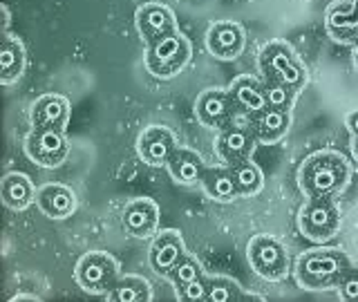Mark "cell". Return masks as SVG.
<instances>
[{"label": "cell", "instance_id": "1", "mask_svg": "<svg viewBox=\"0 0 358 302\" xmlns=\"http://www.w3.org/2000/svg\"><path fill=\"white\" fill-rule=\"evenodd\" d=\"M350 161L336 150L311 152L298 168V186L307 199H334L350 184Z\"/></svg>", "mask_w": 358, "mask_h": 302}, {"label": "cell", "instance_id": "2", "mask_svg": "<svg viewBox=\"0 0 358 302\" xmlns=\"http://www.w3.org/2000/svg\"><path fill=\"white\" fill-rule=\"evenodd\" d=\"M350 257L341 249H311L305 251L296 260V282L302 289L311 291H327L338 289L341 280L350 271Z\"/></svg>", "mask_w": 358, "mask_h": 302}, {"label": "cell", "instance_id": "3", "mask_svg": "<svg viewBox=\"0 0 358 302\" xmlns=\"http://www.w3.org/2000/svg\"><path fill=\"white\" fill-rule=\"evenodd\" d=\"M190 56H193L190 41L177 29L152 45H145L143 65L155 78H173L188 65Z\"/></svg>", "mask_w": 358, "mask_h": 302}, {"label": "cell", "instance_id": "4", "mask_svg": "<svg viewBox=\"0 0 358 302\" xmlns=\"http://www.w3.org/2000/svg\"><path fill=\"white\" fill-rule=\"evenodd\" d=\"M260 70L264 78H273L278 83H285L291 89L300 92L307 85V70L298 61V56L289 43L271 41L260 52Z\"/></svg>", "mask_w": 358, "mask_h": 302}, {"label": "cell", "instance_id": "5", "mask_svg": "<svg viewBox=\"0 0 358 302\" xmlns=\"http://www.w3.org/2000/svg\"><path fill=\"white\" fill-rule=\"evenodd\" d=\"M119 278V262L106 251H90L74 266L76 285L94 296H106Z\"/></svg>", "mask_w": 358, "mask_h": 302}, {"label": "cell", "instance_id": "6", "mask_svg": "<svg viewBox=\"0 0 358 302\" xmlns=\"http://www.w3.org/2000/svg\"><path fill=\"white\" fill-rule=\"evenodd\" d=\"M298 229L302 238L313 244H324L341 229V213L334 199H307L298 213Z\"/></svg>", "mask_w": 358, "mask_h": 302}, {"label": "cell", "instance_id": "7", "mask_svg": "<svg viewBox=\"0 0 358 302\" xmlns=\"http://www.w3.org/2000/svg\"><path fill=\"white\" fill-rule=\"evenodd\" d=\"M246 260L251 268L268 282H280L289 275V255L285 246L271 235H255L246 246Z\"/></svg>", "mask_w": 358, "mask_h": 302}, {"label": "cell", "instance_id": "8", "mask_svg": "<svg viewBox=\"0 0 358 302\" xmlns=\"http://www.w3.org/2000/svg\"><path fill=\"white\" fill-rule=\"evenodd\" d=\"M25 152L41 168H59L67 159L70 143L65 130L59 128H31L25 137Z\"/></svg>", "mask_w": 358, "mask_h": 302}, {"label": "cell", "instance_id": "9", "mask_svg": "<svg viewBox=\"0 0 358 302\" xmlns=\"http://www.w3.org/2000/svg\"><path fill=\"white\" fill-rule=\"evenodd\" d=\"M134 27H137L139 36L145 45H152L155 41H159L179 29L175 11L162 3L139 5L137 11H134Z\"/></svg>", "mask_w": 358, "mask_h": 302}, {"label": "cell", "instance_id": "10", "mask_svg": "<svg viewBox=\"0 0 358 302\" xmlns=\"http://www.w3.org/2000/svg\"><path fill=\"white\" fill-rule=\"evenodd\" d=\"M235 106L229 96V89L208 87L195 99V117L204 128L224 130L231 126Z\"/></svg>", "mask_w": 358, "mask_h": 302}, {"label": "cell", "instance_id": "11", "mask_svg": "<svg viewBox=\"0 0 358 302\" xmlns=\"http://www.w3.org/2000/svg\"><path fill=\"white\" fill-rule=\"evenodd\" d=\"M246 48V31L235 20H217L206 31V50L220 61H235Z\"/></svg>", "mask_w": 358, "mask_h": 302}, {"label": "cell", "instance_id": "12", "mask_svg": "<svg viewBox=\"0 0 358 302\" xmlns=\"http://www.w3.org/2000/svg\"><path fill=\"white\" fill-rule=\"evenodd\" d=\"M186 255V244L182 233L175 229H166L155 235L148 251V264L150 268L162 278H171L177 262Z\"/></svg>", "mask_w": 358, "mask_h": 302}, {"label": "cell", "instance_id": "13", "mask_svg": "<svg viewBox=\"0 0 358 302\" xmlns=\"http://www.w3.org/2000/svg\"><path fill=\"white\" fill-rule=\"evenodd\" d=\"M177 148V137L166 126H148L143 128L137 139V154L143 164L152 168H162L168 164L171 154Z\"/></svg>", "mask_w": 358, "mask_h": 302}, {"label": "cell", "instance_id": "14", "mask_svg": "<svg viewBox=\"0 0 358 302\" xmlns=\"http://www.w3.org/2000/svg\"><path fill=\"white\" fill-rule=\"evenodd\" d=\"M123 229L132 238L148 240L159 233V206L150 197H137L123 208Z\"/></svg>", "mask_w": 358, "mask_h": 302}, {"label": "cell", "instance_id": "15", "mask_svg": "<svg viewBox=\"0 0 358 302\" xmlns=\"http://www.w3.org/2000/svg\"><path fill=\"white\" fill-rule=\"evenodd\" d=\"M246 119H249L246 126L253 130L257 143H266V145L280 143L287 137V132L291 128L289 110H278V108H268V106Z\"/></svg>", "mask_w": 358, "mask_h": 302}, {"label": "cell", "instance_id": "16", "mask_svg": "<svg viewBox=\"0 0 358 302\" xmlns=\"http://www.w3.org/2000/svg\"><path fill=\"white\" fill-rule=\"evenodd\" d=\"M255 143L257 139L249 126H229L220 130L215 150L224 164H233V161L249 159L255 150Z\"/></svg>", "mask_w": 358, "mask_h": 302}, {"label": "cell", "instance_id": "17", "mask_svg": "<svg viewBox=\"0 0 358 302\" xmlns=\"http://www.w3.org/2000/svg\"><path fill=\"white\" fill-rule=\"evenodd\" d=\"M31 128H59L65 130L70 121V101L63 94H43L29 108Z\"/></svg>", "mask_w": 358, "mask_h": 302}, {"label": "cell", "instance_id": "18", "mask_svg": "<svg viewBox=\"0 0 358 302\" xmlns=\"http://www.w3.org/2000/svg\"><path fill=\"white\" fill-rule=\"evenodd\" d=\"M227 89H229V96L235 106V112H242V115L251 117L255 112L266 108L264 83H260L251 74H242L238 78H233Z\"/></svg>", "mask_w": 358, "mask_h": 302}, {"label": "cell", "instance_id": "19", "mask_svg": "<svg viewBox=\"0 0 358 302\" xmlns=\"http://www.w3.org/2000/svg\"><path fill=\"white\" fill-rule=\"evenodd\" d=\"M324 27L334 41L354 43L358 38V0H343L327 9Z\"/></svg>", "mask_w": 358, "mask_h": 302}, {"label": "cell", "instance_id": "20", "mask_svg": "<svg viewBox=\"0 0 358 302\" xmlns=\"http://www.w3.org/2000/svg\"><path fill=\"white\" fill-rule=\"evenodd\" d=\"M36 206L50 220H65L76 210V195L63 184H45L36 190Z\"/></svg>", "mask_w": 358, "mask_h": 302}, {"label": "cell", "instance_id": "21", "mask_svg": "<svg viewBox=\"0 0 358 302\" xmlns=\"http://www.w3.org/2000/svg\"><path fill=\"white\" fill-rule=\"evenodd\" d=\"M168 175L175 184L179 186H197L201 182V175L206 171V164L201 159V154L184 148V145H177L175 152L171 154V159L166 164Z\"/></svg>", "mask_w": 358, "mask_h": 302}, {"label": "cell", "instance_id": "22", "mask_svg": "<svg viewBox=\"0 0 358 302\" xmlns=\"http://www.w3.org/2000/svg\"><path fill=\"white\" fill-rule=\"evenodd\" d=\"M25 65H27L25 45L14 34L5 31L3 45H0V81H3V85L16 83L22 76V72H25Z\"/></svg>", "mask_w": 358, "mask_h": 302}, {"label": "cell", "instance_id": "23", "mask_svg": "<svg viewBox=\"0 0 358 302\" xmlns=\"http://www.w3.org/2000/svg\"><path fill=\"white\" fill-rule=\"evenodd\" d=\"M199 186L204 188L208 199L222 201V204H229V201H235L238 197H242L238 186H235V182H233V175H231L227 164L224 166H206Z\"/></svg>", "mask_w": 358, "mask_h": 302}, {"label": "cell", "instance_id": "24", "mask_svg": "<svg viewBox=\"0 0 358 302\" xmlns=\"http://www.w3.org/2000/svg\"><path fill=\"white\" fill-rule=\"evenodd\" d=\"M3 204L11 210H25L36 201V188L25 173H7L0 184Z\"/></svg>", "mask_w": 358, "mask_h": 302}, {"label": "cell", "instance_id": "25", "mask_svg": "<svg viewBox=\"0 0 358 302\" xmlns=\"http://www.w3.org/2000/svg\"><path fill=\"white\" fill-rule=\"evenodd\" d=\"M103 298L110 302H150L152 287L141 275H121Z\"/></svg>", "mask_w": 358, "mask_h": 302}, {"label": "cell", "instance_id": "26", "mask_svg": "<svg viewBox=\"0 0 358 302\" xmlns=\"http://www.w3.org/2000/svg\"><path fill=\"white\" fill-rule=\"evenodd\" d=\"M229 171L233 175V182L238 186L240 195L242 197H251V195H257L264 186V175L260 171V166H257L251 157L249 159H242V161H233V164H227Z\"/></svg>", "mask_w": 358, "mask_h": 302}, {"label": "cell", "instance_id": "27", "mask_svg": "<svg viewBox=\"0 0 358 302\" xmlns=\"http://www.w3.org/2000/svg\"><path fill=\"white\" fill-rule=\"evenodd\" d=\"M206 302H240V300H251L260 296H249L244 294L242 287L235 282L233 278L227 275H206Z\"/></svg>", "mask_w": 358, "mask_h": 302}, {"label": "cell", "instance_id": "28", "mask_svg": "<svg viewBox=\"0 0 358 302\" xmlns=\"http://www.w3.org/2000/svg\"><path fill=\"white\" fill-rule=\"evenodd\" d=\"M264 94H266V106L268 108H278V110H289L294 108L296 101V89H291L285 83H278L273 78H264Z\"/></svg>", "mask_w": 358, "mask_h": 302}, {"label": "cell", "instance_id": "29", "mask_svg": "<svg viewBox=\"0 0 358 302\" xmlns=\"http://www.w3.org/2000/svg\"><path fill=\"white\" fill-rule=\"evenodd\" d=\"M204 275H206V271H204V266H201V262L195 255L186 253L182 260L177 262V266L173 268V273L168 280L175 285V289H179V287H184V285L193 282V280H197V278H204Z\"/></svg>", "mask_w": 358, "mask_h": 302}, {"label": "cell", "instance_id": "30", "mask_svg": "<svg viewBox=\"0 0 358 302\" xmlns=\"http://www.w3.org/2000/svg\"><path fill=\"white\" fill-rule=\"evenodd\" d=\"M206 275L204 278H197L193 282H188L184 287L177 289V298L179 300H186V302H206Z\"/></svg>", "mask_w": 358, "mask_h": 302}, {"label": "cell", "instance_id": "31", "mask_svg": "<svg viewBox=\"0 0 358 302\" xmlns=\"http://www.w3.org/2000/svg\"><path fill=\"white\" fill-rule=\"evenodd\" d=\"M338 296L345 302H358V268H350L338 285Z\"/></svg>", "mask_w": 358, "mask_h": 302}, {"label": "cell", "instance_id": "32", "mask_svg": "<svg viewBox=\"0 0 358 302\" xmlns=\"http://www.w3.org/2000/svg\"><path fill=\"white\" fill-rule=\"evenodd\" d=\"M345 126H347V130H350L352 139H358V110H356V112H350V115H347Z\"/></svg>", "mask_w": 358, "mask_h": 302}, {"label": "cell", "instance_id": "33", "mask_svg": "<svg viewBox=\"0 0 358 302\" xmlns=\"http://www.w3.org/2000/svg\"><path fill=\"white\" fill-rule=\"evenodd\" d=\"M9 300H11V302H16V300H18V302H20V300H38V296H27V294H16V296H11Z\"/></svg>", "mask_w": 358, "mask_h": 302}, {"label": "cell", "instance_id": "34", "mask_svg": "<svg viewBox=\"0 0 358 302\" xmlns=\"http://www.w3.org/2000/svg\"><path fill=\"white\" fill-rule=\"evenodd\" d=\"M352 61H354V65L358 67V38L352 43Z\"/></svg>", "mask_w": 358, "mask_h": 302}, {"label": "cell", "instance_id": "35", "mask_svg": "<svg viewBox=\"0 0 358 302\" xmlns=\"http://www.w3.org/2000/svg\"><path fill=\"white\" fill-rule=\"evenodd\" d=\"M352 154H354V159L358 161V139H352Z\"/></svg>", "mask_w": 358, "mask_h": 302}]
</instances>
